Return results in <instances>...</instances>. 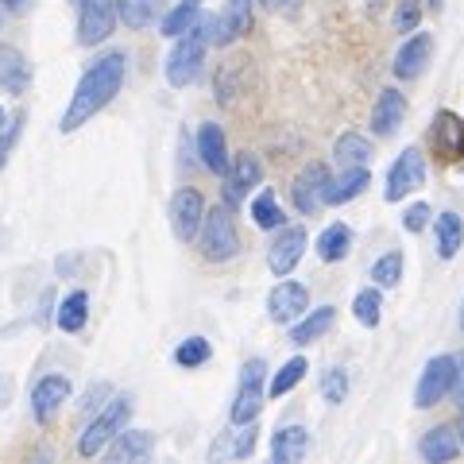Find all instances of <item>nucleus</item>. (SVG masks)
<instances>
[{"mask_svg":"<svg viewBox=\"0 0 464 464\" xmlns=\"http://www.w3.org/2000/svg\"><path fill=\"white\" fill-rule=\"evenodd\" d=\"M32 85V63L8 43H0V90L5 93H24Z\"/></svg>","mask_w":464,"mask_h":464,"instance_id":"obj_25","label":"nucleus"},{"mask_svg":"<svg viewBox=\"0 0 464 464\" xmlns=\"http://www.w3.org/2000/svg\"><path fill=\"white\" fill-rule=\"evenodd\" d=\"M221 179H225V186H221V190H225V206L237 209L240 201L248 198L259 182H264V167H259L256 155L244 151V155H237V159H228V170L221 174Z\"/></svg>","mask_w":464,"mask_h":464,"instance_id":"obj_10","label":"nucleus"},{"mask_svg":"<svg viewBox=\"0 0 464 464\" xmlns=\"http://www.w3.org/2000/svg\"><path fill=\"white\" fill-rule=\"evenodd\" d=\"M74 5H78V0H74Z\"/></svg>","mask_w":464,"mask_h":464,"instance_id":"obj_50","label":"nucleus"},{"mask_svg":"<svg viewBox=\"0 0 464 464\" xmlns=\"http://www.w3.org/2000/svg\"><path fill=\"white\" fill-rule=\"evenodd\" d=\"M344 395H348V375H344L341 368L322 372V399H325V402H333V406H341V402H344Z\"/></svg>","mask_w":464,"mask_h":464,"instance_id":"obj_40","label":"nucleus"},{"mask_svg":"<svg viewBox=\"0 0 464 464\" xmlns=\"http://www.w3.org/2000/svg\"><path fill=\"white\" fill-rule=\"evenodd\" d=\"M32 8L35 0H0V12H8V16H27Z\"/></svg>","mask_w":464,"mask_h":464,"instance_id":"obj_43","label":"nucleus"},{"mask_svg":"<svg viewBox=\"0 0 464 464\" xmlns=\"http://www.w3.org/2000/svg\"><path fill=\"white\" fill-rule=\"evenodd\" d=\"M457 438H460V449H464V422H460V430H457Z\"/></svg>","mask_w":464,"mask_h":464,"instance_id":"obj_47","label":"nucleus"},{"mask_svg":"<svg viewBox=\"0 0 464 464\" xmlns=\"http://www.w3.org/2000/svg\"><path fill=\"white\" fill-rule=\"evenodd\" d=\"M264 375H267V364L264 360H248L240 372V387H237V399H232V426H244V422H256L259 411H264Z\"/></svg>","mask_w":464,"mask_h":464,"instance_id":"obj_5","label":"nucleus"},{"mask_svg":"<svg viewBox=\"0 0 464 464\" xmlns=\"http://www.w3.org/2000/svg\"><path fill=\"white\" fill-rule=\"evenodd\" d=\"M333 322H337V310H333V306L306 310L298 322H290V344H298V348L314 344L317 337H325V333L333 329Z\"/></svg>","mask_w":464,"mask_h":464,"instance_id":"obj_24","label":"nucleus"},{"mask_svg":"<svg viewBox=\"0 0 464 464\" xmlns=\"http://www.w3.org/2000/svg\"><path fill=\"white\" fill-rule=\"evenodd\" d=\"M333 159H337L341 170H348V167H372V143L360 132H344V136H337V143H333Z\"/></svg>","mask_w":464,"mask_h":464,"instance_id":"obj_29","label":"nucleus"},{"mask_svg":"<svg viewBox=\"0 0 464 464\" xmlns=\"http://www.w3.org/2000/svg\"><path fill=\"white\" fill-rule=\"evenodd\" d=\"M267 12H286V16H295V12L302 8V0H259Z\"/></svg>","mask_w":464,"mask_h":464,"instance_id":"obj_44","label":"nucleus"},{"mask_svg":"<svg viewBox=\"0 0 464 464\" xmlns=\"http://www.w3.org/2000/svg\"><path fill=\"white\" fill-rule=\"evenodd\" d=\"M310 453V430L306 426H283L271 438V460L275 464H298Z\"/></svg>","mask_w":464,"mask_h":464,"instance_id":"obj_23","label":"nucleus"},{"mask_svg":"<svg viewBox=\"0 0 464 464\" xmlns=\"http://www.w3.org/2000/svg\"><path fill=\"white\" fill-rule=\"evenodd\" d=\"M402 271H406L402 252H387V256H380V259L372 264V283L380 286V290L399 286V283H402Z\"/></svg>","mask_w":464,"mask_h":464,"instance_id":"obj_36","label":"nucleus"},{"mask_svg":"<svg viewBox=\"0 0 464 464\" xmlns=\"http://www.w3.org/2000/svg\"><path fill=\"white\" fill-rule=\"evenodd\" d=\"M198 240H201V256H206L209 264H225V259L240 256V232H237V221H232V209L228 206L206 209Z\"/></svg>","mask_w":464,"mask_h":464,"instance_id":"obj_3","label":"nucleus"},{"mask_svg":"<svg viewBox=\"0 0 464 464\" xmlns=\"http://www.w3.org/2000/svg\"><path fill=\"white\" fill-rule=\"evenodd\" d=\"M109 395H112V387H109V383H93L90 391H85V399H82V411H101Z\"/></svg>","mask_w":464,"mask_h":464,"instance_id":"obj_42","label":"nucleus"},{"mask_svg":"<svg viewBox=\"0 0 464 464\" xmlns=\"http://www.w3.org/2000/svg\"><path fill=\"white\" fill-rule=\"evenodd\" d=\"M430 143L441 159H460L464 155V116L441 109L433 116V128H430Z\"/></svg>","mask_w":464,"mask_h":464,"instance_id":"obj_16","label":"nucleus"},{"mask_svg":"<svg viewBox=\"0 0 464 464\" xmlns=\"http://www.w3.org/2000/svg\"><path fill=\"white\" fill-rule=\"evenodd\" d=\"M201 217H206V198H201L194 186H182L179 194L170 198V228L182 244H194L198 240V228H201Z\"/></svg>","mask_w":464,"mask_h":464,"instance_id":"obj_11","label":"nucleus"},{"mask_svg":"<svg viewBox=\"0 0 464 464\" xmlns=\"http://www.w3.org/2000/svg\"><path fill=\"white\" fill-rule=\"evenodd\" d=\"M128 418H132V399H128V395L109 399V402L97 411L93 422L85 426V433L78 438V453H82V457H101V453H105V445L128 426Z\"/></svg>","mask_w":464,"mask_h":464,"instance_id":"obj_4","label":"nucleus"},{"mask_svg":"<svg viewBox=\"0 0 464 464\" xmlns=\"http://www.w3.org/2000/svg\"><path fill=\"white\" fill-rule=\"evenodd\" d=\"M116 27V5L112 0H78V43L97 47Z\"/></svg>","mask_w":464,"mask_h":464,"instance_id":"obj_9","label":"nucleus"},{"mask_svg":"<svg viewBox=\"0 0 464 464\" xmlns=\"http://www.w3.org/2000/svg\"><path fill=\"white\" fill-rule=\"evenodd\" d=\"M116 5V20H124V27L143 32L159 20V0H112Z\"/></svg>","mask_w":464,"mask_h":464,"instance_id":"obj_31","label":"nucleus"},{"mask_svg":"<svg viewBox=\"0 0 464 464\" xmlns=\"http://www.w3.org/2000/svg\"><path fill=\"white\" fill-rule=\"evenodd\" d=\"M457 360V380H453V391L449 395H457V406L464 411V356H453Z\"/></svg>","mask_w":464,"mask_h":464,"instance_id":"obj_45","label":"nucleus"},{"mask_svg":"<svg viewBox=\"0 0 464 464\" xmlns=\"http://www.w3.org/2000/svg\"><path fill=\"white\" fill-rule=\"evenodd\" d=\"M256 438H259L256 422H244L240 430H225L221 438L213 441L209 460H244V457H252L256 453Z\"/></svg>","mask_w":464,"mask_h":464,"instance_id":"obj_20","label":"nucleus"},{"mask_svg":"<svg viewBox=\"0 0 464 464\" xmlns=\"http://www.w3.org/2000/svg\"><path fill=\"white\" fill-rule=\"evenodd\" d=\"M155 453V433L148 430H121L116 438L105 445V457L116 464H128V460H148Z\"/></svg>","mask_w":464,"mask_h":464,"instance_id":"obj_18","label":"nucleus"},{"mask_svg":"<svg viewBox=\"0 0 464 464\" xmlns=\"http://www.w3.org/2000/svg\"><path fill=\"white\" fill-rule=\"evenodd\" d=\"M306 368H310V364H306V356H290L286 364H283L279 372L271 375V387H267V395H271V399H283L286 391H295V387L302 383V375H306Z\"/></svg>","mask_w":464,"mask_h":464,"instance_id":"obj_34","label":"nucleus"},{"mask_svg":"<svg viewBox=\"0 0 464 464\" xmlns=\"http://www.w3.org/2000/svg\"><path fill=\"white\" fill-rule=\"evenodd\" d=\"M124 74H128L124 51L101 54L97 63L82 74V82L74 85V93H70V105H66V112H63V121H58V128H63V132H78L82 124H90L93 116H97L101 109H109L112 97L121 93Z\"/></svg>","mask_w":464,"mask_h":464,"instance_id":"obj_1","label":"nucleus"},{"mask_svg":"<svg viewBox=\"0 0 464 464\" xmlns=\"http://www.w3.org/2000/svg\"><path fill=\"white\" fill-rule=\"evenodd\" d=\"M453 380H457V360L453 356H433L430 364L418 375V387H414V406L418 411H430L438 406L449 391H453Z\"/></svg>","mask_w":464,"mask_h":464,"instance_id":"obj_6","label":"nucleus"},{"mask_svg":"<svg viewBox=\"0 0 464 464\" xmlns=\"http://www.w3.org/2000/svg\"><path fill=\"white\" fill-rule=\"evenodd\" d=\"M426 225H430V206L426 201H414V206L402 213V228L406 232H422Z\"/></svg>","mask_w":464,"mask_h":464,"instance_id":"obj_41","label":"nucleus"},{"mask_svg":"<svg viewBox=\"0 0 464 464\" xmlns=\"http://www.w3.org/2000/svg\"><path fill=\"white\" fill-rule=\"evenodd\" d=\"M460 329H464V306H460Z\"/></svg>","mask_w":464,"mask_h":464,"instance_id":"obj_48","label":"nucleus"},{"mask_svg":"<svg viewBox=\"0 0 464 464\" xmlns=\"http://www.w3.org/2000/svg\"><path fill=\"white\" fill-rule=\"evenodd\" d=\"M275 232H279V237H275L271 248H267V267H271V275L286 279V275L298 267V259L306 256L310 237H306V228H302V225H283V228H275Z\"/></svg>","mask_w":464,"mask_h":464,"instance_id":"obj_8","label":"nucleus"},{"mask_svg":"<svg viewBox=\"0 0 464 464\" xmlns=\"http://www.w3.org/2000/svg\"><path fill=\"white\" fill-rule=\"evenodd\" d=\"M310 310V290L302 286V283H279L267 295V314H271V322L275 325H290V322H298L302 314Z\"/></svg>","mask_w":464,"mask_h":464,"instance_id":"obj_13","label":"nucleus"},{"mask_svg":"<svg viewBox=\"0 0 464 464\" xmlns=\"http://www.w3.org/2000/svg\"><path fill=\"white\" fill-rule=\"evenodd\" d=\"M426 5H430L433 12H441V5H445V0H426Z\"/></svg>","mask_w":464,"mask_h":464,"instance_id":"obj_46","label":"nucleus"},{"mask_svg":"<svg viewBox=\"0 0 464 464\" xmlns=\"http://www.w3.org/2000/svg\"><path fill=\"white\" fill-rule=\"evenodd\" d=\"M422 182H426V155H422V148H406L387 170L383 198L387 201H402L406 194H414Z\"/></svg>","mask_w":464,"mask_h":464,"instance_id":"obj_7","label":"nucleus"},{"mask_svg":"<svg viewBox=\"0 0 464 464\" xmlns=\"http://www.w3.org/2000/svg\"><path fill=\"white\" fill-rule=\"evenodd\" d=\"M20 124H24V112L20 109H0V170H5L12 148L20 140Z\"/></svg>","mask_w":464,"mask_h":464,"instance_id":"obj_38","label":"nucleus"},{"mask_svg":"<svg viewBox=\"0 0 464 464\" xmlns=\"http://www.w3.org/2000/svg\"><path fill=\"white\" fill-rule=\"evenodd\" d=\"M353 314H356V322L364 325V329L380 325V317H383V295H380V286H364V290H360V295L353 298Z\"/></svg>","mask_w":464,"mask_h":464,"instance_id":"obj_35","label":"nucleus"},{"mask_svg":"<svg viewBox=\"0 0 464 464\" xmlns=\"http://www.w3.org/2000/svg\"><path fill=\"white\" fill-rule=\"evenodd\" d=\"M348 252H353V228L344 221H333L322 237H317V259H322V264H341Z\"/></svg>","mask_w":464,"mask_h":464,"instance_id":"obj_28","label":"nucleus"},{"mask_svg":"<svg viewBox=\"0 0 464 464\" xmlns=\"http://www.w3.org/2000/svg\"><path fill=\"white\" fill-rule=\"evenodd\" d=\"M433 232H438V256L441 259H453L460 252V244H464V221H460V213L445 209L438 221H433Z\"/></svg>","mask_w":464,"mask_h":464,"instance_id":"obj_30","label":"nucleus"},{"mask_svg":"<svg viewBox=\"0 0 464 464\" xmlns=\"http://www.w3.org/2000/svg\"><path fill=\"white\" fill-rule=\"evenodd\" d=\"M198 155H201V167L206 170H213V174L228 170V143H225L221 124H201L198 128Z\"/></svg>","mask_w":464,"mask_h":464,"instance_id":"obj_22","label":"nucleus"},{"mask_svg":"<svg viewBox=\"0 0 464 464\" xmlns=\"http://www.w3.org/2000/svg\"><path fill=\"white\" fill-rule=\"evenodd\" d=\"M198 16H201V0H179V5H174L163 20H159V32H163L167 39H179Z\"/></svg>","mask_w":464,"mask_h":464,"instance_id":"obj_33","label":"nucleus"},{"mask_svg":"<svg viewBox=\"0 0 464 464\" xmlns=\"http://www.w3.org/2000/svg\"><path fill=\"white\" fill-rule=\"evenodd\" d=\"M325 182H329V170L325 163H310L306 170L295 179V186H290V198H295V209L298 213H317L322 209V190H325Z\"/></svg>","mask_w":464,"mask_h":464,"instance_id":"obj_17","label":"nucleus"},{"mask_svg":"<svg viewBox=\"0 0 464 464\" xmlns=\"http://www.w3.org/2000/svg\"><path fill=\"white\" fill-rule=\"evenodd\" d=\"M418 453H422V460L430 464H445V460H457L460 457V438L453 426H433L426 430V438L418 441Z\"/></svg>","mask_w":464,"mask_h":464,"instance_id":"obj_26","label":"nucleus"},{"mask_svg":"<svg viewBox=\"0 0 464 464\" xmlns=\"http://www.w3.org/2000/svg\"><path fill=\"white\" fill-rule=\"evenodd\" d=\"M430 58H433V39L426 32H411V39H406L399 47V54H395V78L418 82L426 74Z\"/></svg>","mask_w":464,"mask_h":464,"instance_id":"obj_15","label":"nucleus"},{"mask_svg":"<svg viewBox=\"0 0 464 464\" xmlns=\"http://www.w3.org/2000/svg\"><path fill=\"white\" fill-rule=\"evenodd\" d=\"M85 322H90V295L85 290H70L54 310V325L63 333H82Z\"/></svg>","mask_w":464,"mask_h":464,"instance_id":"obj_27","label":"nucleus"},{"mask_svg":"<svg viewBox=\"0 0 464 464\" xmlns=\"http://www.w3.org/2000/svg\"><path fill=\"white\" fill-rule=\"evenodd\" d=\"M418 24H422V0H399L395 5V32L411 35V32H418Z\"/></svg>","mask_w":464,"mask_h":464,"instance_id":"obj_39","label":"nucleus"},{"mask_svg":"<svg viewBox=\"0 0 464 464\" xmlns=\"http://www.w3.org/2000/svg\"><path fill=\"white\" fill-rule=\"evenodd\" d=\"M70 380L66 375H43V380L32 387V414L35 422H54V414L70 402Z\"/></svg>","mask_w":464,"mask_h":464,"instance_id":"obj_14","label":"nucleus"},{"mask_svg":"<svg viewBox=\"0 0 464 464\" xmlns=\"http://www.w3.org/2000/svg\"><path fill=\"white\" fill-rule=\"evenodd\" d=\"M402 116H406V97L399 90H383L380 101L372 105V132L375 136H395L399 132V124H402Z\"/></svg>","mask_w":464,"mask_h":464,"instance_id":"obj_21","label":"nucleus"},{"mask_svg":"<svg viewBox=\"0 0 464 464\" xmlns=\"http://www.w3.org/2000/svg\"><path fill=\"white\" fill-rule=\"evenodd\" d=\"M209 35H213V16H198L179 35L174 51L167 54V82L174 90H186V85L198 82L201 63H206V51H209Z\"/></svg>","mask_w":464,"mask_h":464,"instance_id":"obj_2","label":"nucleus"},{"mask_svg":"<svg viewBox=\"0 0 464 464\" xmlns=\"http://www.w3.org/2000/svg\"><path fill=\"white\" fill-rule=\"evenodd\" d=\"M252 27V0H225V12L213 16V35H209V47H228L248 35Z\"/></svg>","mask_w":464,"mask_h":464,"instance_id":"obj_12","label":"nucleus"},{"mask_svg":"<svg viewBox=\"0 0 464 464\" xmlns=\"http://www.w3.org/2000/svg\"><path fill=\"white\" fill-rule=\"evenodd\" d=\"M209 356H213V344L206 337H186L174 348V364L179 368H201V364H209Z\"/></svg>","mask_w":464,"mask_h":464,"instance_id":"obj_37","label":"nucleus"},{"mask_svg":"<svg viewBox=\"0 0 464 464\" xmlns=\"http://www.w3.org/2000/svg\"><path fill=\"white\" fill-rule=\"evenodd\" d=\"M368 182H372V170H368V167H348V170H341L337 179L325 182L322 206H344V201H353V198L364 194Z\"/></svg>","mask_w":464,"mask_h":464,"instance_id":"obj_19","label":"nucleus"},{"mask_svg":"<svg viewBox=\"0 0 464 464\" xmlns=\"http://www.w3.org/2000/svg\"><path fill=\"white\" fill-rule=\"evenodd\" d=\"M252 221H256V228H267V232H275V228H283L286 225V217H283V206H279V198H275V190H259L256 198H252Z\"/></svg>","mask_w":464,"mask_h":464,"instance_id":"obj_32","label":"nucleus"},{"mask_svg":"<svg viewBox=\"0 0 464 464\" xmlns=\"http://www.w3.org/2000/svg\"><path fill=\"white\" fill-rule=\"evenodd\" d=\"M0 16H5V12H0Z\"/></svg>","mask_w":464,"mask_h":464,"instance_id":"obj_49","label":"nucleus"}]
</instances>
